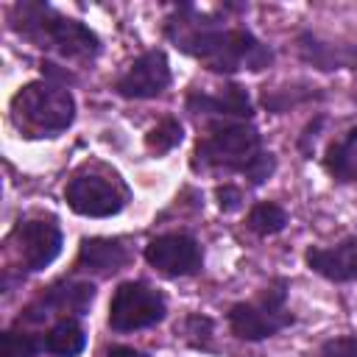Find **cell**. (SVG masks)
Listing matches in <instances>:
<instances>
[{"label":"cell","mask_w":357,"mask_h":357,"mask_svg":"<svg viewBox=\"0 0 357 357\" xmlns=\"http://www.w3.org/2000/svg\"><path fill=\"white\" fill-rule=\"evenodd\" d=\"M165 36L184 56L201 61L209 73H240V70H268L276 59L273 47L254 36L248 28L223 25L212 11H201L192 3H176L173 14L165 20Z\"/></svg>","instance_id":"cell-1"},{"label":"cell","mask_w":357,"mask_h":357,"mask_svg":"<svg viewBox=\"0 0 357 357\" xmlns=\"http://www.w3.org/2000/svg\"><path fill=\"white\" fill-rule=\"evenodd\" d=\"M190 167L240 173L251 187H262L276 173V156L262 148V134L251 120H212L192 148Z\"/></svg>","instance_id":"cell-2"},{"label":"cell","mask_w":357,"mask_h":357,"mask_svg":"<svg viewBox=\"0 0 357 357\" xmlns=\"http://www.w3.org/2000/svg\"><path fill=\"white\" fill-rule=\"evenodd\" d=\"M11 28L42 50H53L61 59L92 61L100 53V36L81 20L64 17L47 3L22 0L8 14Z\"/></svg>","instance_id":"cell-3"},{"label":"cell","mask_w":357,"mask_h":357,"mask_svg":"<svg viewBox=\"0 0 357 357\" xmlns=\"http://www.w3.org/2000/svg\"><path fill=\"white\" fill-rule=\"evenodd\" d=\"M75 120V98L67 86L39 78L28 81L11 98V123L28 139L59 137Z\"/></svg>","instance_id":"cell-4"},{"label":"cell","mask_w":357,"mask_h":357,"mask_svg":"<svg viewBox=\"0 0 357 357\" xmlns=\"http://www.w3.org/2000/svg\"><path fill=\"white\" fill-rule=\"evenodd\" d=\"M287 290H290V282L284 276H273L254 298L231 304L226 312L231 335L240 340L257 343L293 326L296 315L287 310Z\"/></svg>","instance_id":"cell-5"},{"label":"cell","mask_w":357,"mask_h":357,"mask_svg":"<svg viewBox=\"0 0 357 357\" xmlns=\"http://www.w3.org/2000/svg\"><path fill=\"white\" fill-rule=\"evenodd\" d=\"M167 315V298L159 287L128 279L120 282L109 301V329L114 332H137L162 324Z\"/></svg>","instance_id":"cell-6"},{"label":"cell","mask_w":357,"mask_h":357,"mask_svg":"<svg viewBox=\"0 0 357 357\" xmlns=\"http://www.w3.org/2000/svg\"><path fill=\"white\" fill-rule=\"evenodd\" d=\"M67 206L84 218H112L123 212L131 190L117 176L103 173H75L64 187Z\"/></svg>","instance_id":"cell-7"},{"label":"cell","mask_w":357,"mask_h":357,"mask_svg":"<svg viewBox=\"0 0 357 357\" xmlns=\"http://www.w3.org/2000/svg\"><path fill=\"white\" fill-rule=\"evenodd\" d=\"M95 296H98V290H95L92 282L59 279L50 287H45V293L39 298H33L22 310V315L17 318V326H22V324H42V321H47L53 315H59V318H67V315L81 318V315L89 312Z\"/></svg>","instance_id":"cell-8"},{"label":"cell","mask_w":357,"mask_h":357,"mask_svg":"<svg viewBox=\"0 0 357 357\" xmlns=\"http://www.w3.org/2000/svg\"><path fill=\"white\" fill-rule=\"evenodd\" d=\"M142 257L156 273L167 279L192 276L204 268V248L198 237L190 231H165V234L151 237Z\"/></svg>","instance_id":"cell-9"},{"label":"cell","mask_w":357,"mask_h":357,"mask_svg":"<svg viewBox=\"0 0 357 357\" xmlns=\"http://www.w3.org/2000/svg\"><path fill=\"white\" fill-rule=\"evenodd\" d=\"M11 240L17 243V254L28 273H39L47 265H53L64 245V234L53 218L20 220L11 231Z\"/></svg>","instance_id":"cell-10"},{"label":"cell","mask_w":357,"mask_h":357,"mask_svg":"<svg viewBox=\"0 0 357 357\" xmlns=\"http://www.w3.org/2000/svg\"><path fill=\"white\" fill-rule=\"evenodd\" d=\"M173 81L170 73V61L165 50H145L142 56H137L128 70L114 81V92L126 100H151L159 98Z\"/></svg>","instance_id":"cell-11"},{"label":"cell","mask_w":357,"mask_h":357,"mask_svg":"<svg viewBox=\"0 0 357 357\" xmlns=\"http://www.w3.org/2000/svg\"><path fill=\"white\" fill-rule=\"evenodd\" d=\"M184 106L192 114H206L215 120H245L248 123L254 117V100L243 84H226L218 92L190 89Z\"/></svg>","instance_id":"cell-12"},{"label":"cell","mask_w":357,"mask_h":357,"mask_svg":"<svg viewBox=\"0 0 357 357\" xmlns=\"http://www.w3.org/2000/svg\"><path fill=\"white\" fill-rule=\"evenodd\" d=\"M296 50L304 64H310L321 73L357 70V45H351V42H329L312 31H298Z\"/></svg>","instance_id":"cell-13"},{"label":"cell","mask_w":357,"mask_h":357,"mask_svg":"<svg viewBox=\"0 0 357 357\" xmlns=\"http://www.w3.org/2000/svg\"><path fill=\"white\" fill-rule=\"evenodd\" d=\"M304 262L329 282H357V237H343L335 245H310Z\"/></svg>","instance_id":"cell-14"},{"label":"cell","mask_w":357,"mask_h":357,"mask_svg":"<svg viewBox=\"0 0 357 357\" xmlns=\"http://www.w3.org/2000/svg\"><path fill=\"white\" fill-rule=\"evenodd\" d=\"M131 254L128 245L120 237H84L75 257V271L95 273V276H112L128 265Z\"/></svg>","instance_id":"cell-15"},{"label":"cell","mask_w":357,"mask_h":357,"mask_svg":"<svg viewBox=\"0 0 357 357\" xmlns=\"http://www.w3.org/2000/svg\"><path fill=\"white\" fill-rule=\"evenodd\" d=\"M324 170L337 184H357V126L349 128L340 139L329 142L324 153Z\"/></svg>","instance_id":"cell-16"},{"label":"cell","mask_w":357,"mask_h":357,"mask_svg":"<svg viewBox=\"0 0 357 357\" xmlns=\"http://www.w3.org/2000/svg\"><path fill=\"white\" fill-rule=\"evenodd\" d=\"M42 346L50 357H78L86 349V332L78 318H56L53 326L42 335Z\"/></svg>","instance_id":"cell-17"},{"label":"cell","mask_w":357,"mask_h":357,"mask_svg":"<svg viewBox=\"0 0 357 357\" xmlns=\"http://www.w3.org/2000/svg\"><path fill=\"white\" fill-rule=\"evenodd\" d=\"M287 223H290V215H287V209H284L282 204H276V201H257V204L248 209V215H245V226H248L254 234H259V237L279 234V231H284Z\"/></svg>","instance_id":"cell-18"},{"label":"cell","mask_w":357,"mask_h":357,"mask_svg":"<svg viewBox=\"0 0 357 357\" xmlns=\"http://www.w3.org/2000/svg\"><path fill=\"white\" fill-rule=\"evenodd\" d=\"M181 139H184V126H181V120L173 117V114H167V117H162V120L145 134V148H148V153H153V156H165V153H170L173 148H178Z\"/></svg>","instance_id":"cell-19"},{"label":"cell","mask_w":357,"mask_h":357,"mask_svg":"<svg viewBox=\"0 0 357 357\" xmlns=\"http://www.w3.org/2000/svg\"><path fill=\"white\" fill-rule=\"evenodd\" d=\"M176 335H181V340L192 349H201V351L215 349V321L209 315H201V312L184 315L181 324L176 326Z\"/></svg>","instance_id":"cell-20"},{"label":"cell","mask_w":357,"mask_h":357,"mask_svg":"<svg viewBox=\"0 0 357 357\" xmlns=\"http://www.w3.org/2000/svg\"><path fill=\"white\" fill-rule=\"evenodd\" d=\"M315 98H324V92H318V86L296 84V86H282V89H265L262 92V106L273 114H282L290 106L304 103V100H315Z\"/></svg>","instance_id":"cell-21"},{"label":"cell","mask_w":357,"mask_h":357,"mask_svg":"<svg viewBox=\"0 0 357 357\" xmlns=\"http://www.w3.org/2000/svg\"><path fill=\"white\" fill-rule=\"evenodd\" d=\"M39 351H45L42 337L11 326L0 335V357H39Z\"/></svg>","instance_id":"cell-22"},{"label":"cell","mask_w":357,"mask_h":357,"mask_svg":"<svg viewBox=\"0 0 357 357\" xmlns=\"http://www.w3.org/2000/svg\"><path fill=\"white\" fill-rule=\"evenodd\" d=\"M318 357H357V335H340L324 340Z\"/></svg>","instance_id":"cell-23"},{"label":"cell","mask_w":357,"mask_h":357,"mask_svg":"<svg viewBox=\"0 0 357 357\" xmlns=\"http://www.w3.org/2000/svg\"><path fill=\"white\" fill-rule=\"evenodd\" d=\"M215 201H218V209L220 212H237L245 201L243 190L237 184H218L215 187Z\"/></svg>","instance_id":"cell-24"},{"label":"cell","mask_w":357,"mask_h":357,"mask_svg":"<svg viewBox=\"0 0 357 357\" xmlns=\"http://www.w3.org/2000/svg\"><path fill=\"white\" fill-rule=\"evenodd\" d=\"M321 126H324V114H315V120H310V123L304 126L301 137H298V151H301L307 159L312 156V145H315V137H318Z\"/></svg>","instance_id":"cell-25"},{"label":"cell","mask_w":357,"mask_h":357,"mask_svg":"<svg viewBox=\"0 0 357 357\" xmlns=\"http://www.w3.org/2000/svg\"><path fill=\"white\" fill-rule=\"evenodd\" d=\"M106 357H148L145 351L134 349V346H109L106 349Z\"/></svg>","instance_id":"cell-26"}]
</instances>
